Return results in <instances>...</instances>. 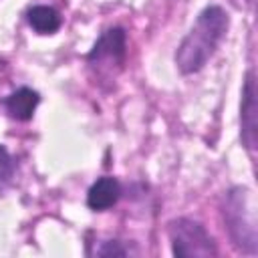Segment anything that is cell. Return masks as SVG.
Returning a JSON list of instances; mask_svg holds the SVG:
<instances>
[{
  "instance_id": "cell-3",
  "label": "cell",
  "mask_w": 258,
  "mask_h": 258,
  "mask_svg": "<svg viewBox=\"0 0 258 258\" xmlns=\"http://www.w3.org/2000/svg\"><path fill=\"white\" fill-rule=\"evenodd\" d=\"M87 64L99 85L113 83L125 69L127 60V32L123 26H111L101 32L87 54Z\"/></svg>"
},
{
  "instance_id": "cell-10",
  "label": "cell",
  "mask_w": 258,
  "mask_h": 258,
  "mask_svg": "<svg viewBox=\"0 0 258 258\" xmlns=\"http://www.w3.org/2000/svg\"><path fill=\"white\" fill-rule=\"evenodd\" d=\"M95 254H97V256H127L129 250H127L119 240H107V242H103V244L97 248Z\"/></svg>"
},
{
  "instance_id": "cell-11",
  "label": "cell",
  "mask_w": 258,
  "mask_h": 258,
  "mask_svg": "<svg viewBox=\"0 0 258 258\" xmlns=\"http://www.w3.org/2000/svg\"><path fill=\"white\" fill-rule=\"evenodd\" d=\"M230 4L236 10H250L254 6V0H230Z\"/></svg>"
},
{
  "instance_id": "cell-2",
  "label": "cell",
  "mask_w": 258,
  "mask_h": 258,
  "mask_svg": "<svg viewBox=\"0 0 258 258\" xmlns=\"http://www.w3.org/2000/svg\"><path fill=\"white\" fill-rule=\"evenodd\" d=\"M222 220L232 244L244 254L254 256L258 252V228L256 206L252 191L242 185H234L222 200Z\"/></svg>"
},
{
  "instance_id": "cell-6",
  "label": "cell",
  "mask_w": 258,
  "mask_h": 258,
  "mask_svg": "<svg viewBox=\"0 0 258 258\" xmlns=\"http://www.w3.org/2000/svg\"><path fill=\"white\" fill-rule=\"evenodd\" d=\"M121 194H123L121 181L117 177H113V175H103L97 181H93V185L89 187V191H87V206L93 212L111 210L119 202Z\"/></svg>"
},
{
  "instance_id": "cell-5",
  "label": "cell",
  "mask_w": 258,
  "mask_h": 258,
  "mask_svg": "<svg viewBox=\"0 0 258 258\" xmlns=\"http://www.w3.org/2000/svg\"><path fill=\"white\" fill-rule=\"evenodd\" d=\"M240 139L250 155L258 145V103H256V75L254 69L246 73L240 103Z\"/></svg>"
},
{
  "instance_id": "cell-8",
  "label": "cell",
  "mask_w": 258,
  "mask_h": 258,
  "mask_svg": "<svg viewBox=\"0 0 258 258\" xmlns=\"http://www.w3.org/2000/svg\"><path fill=\"white\" fill-rule=\"evenodd\" d=\"M26 22L36 34H54L62 26V16L56 8L46 4H34L26 10Z\"/></svg>"
},
{
  "instance_id": "cell-9",
  "label": "cell",
  "mask_w": 258,
  "mask_h": 258,
  "mask_svg": "<svg viewBox=\"0 0 258 258\" xmlns=\"http://www.w3.org/2000/svg\"><path fill=\"white\" fill-rule=\"evenodd\" d=\"M14 175H16V161L10 155V151L0 145V196H4L10 185L14 183Z\"/></svg>"
},
{
  "instance_id": "cell-7",
  "label": "cell",
  "mask_w": 258,
  "mask_h": 258,
  "mask_svg": "<svg viewBox=\"0 0 258 258\" xmlns=\"http://www.w3.org/2000/svg\"><path fill=\"white\" fill-rule=\"evenodd\" d=\"M38 103H40V93L30 87H18L2 101L6 115L14 121H30Z\"/></svg>"
},
{
  "instance_id": "cell-1",
  "label": "cell",
  "mask_w": 258,
  "mask_h": 258,
  "mask_svg": "<svg viewBox=\"0 0 258 258\" xmlns=\"http://www.w3.org/2000/svg\"><path fill=\"white\" fill-rule=\"evenodd\" d=\"M228 28H230L228 12L218 4L206 6L198 14L189 32L177 44V50L173 56L177 71L181 75L200 73L210 62V58L218 52L220 44L228 34Z\"/></svg>"
},
{
  "instance_id": "cell-4",
  "label": "cell",
  "mask_w": 258,
  "mask_h": 258,
  "mask_svg": "<svg viewBox=\"0 0 258 258\" xmlns=\"http://www.w3.org/2000/svg\"><path fill=\"white\" fill-rule=\"evenodd\" d=\"M171 254L177 258H210L218 256V246L206 226L194 218H173L167 224Z\"/></svg>"
}]
</instances>
